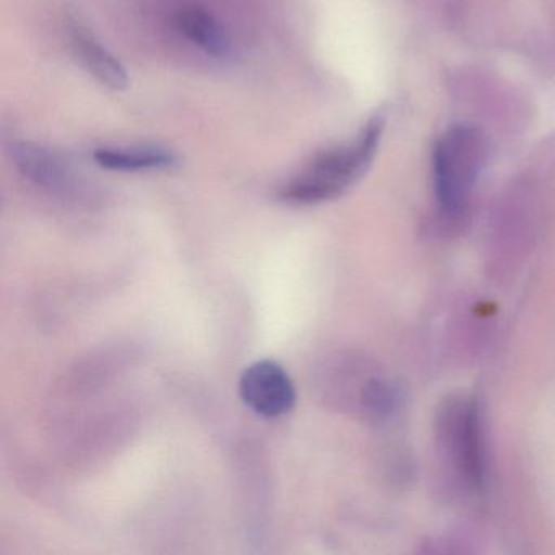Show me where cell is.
I'll return each instance as SVG.
<instances>
[{"instance_id":"obj_1","label":"cell","mask_w":555,"mask_h":555,"mask_svg":"<svg viewBox=\"0 0 555 555\" xmlns=\"http://www.w3.org/2000/svg\"><path fill=\"white\" fill-rule=\"evenodd\" d=\"M382 135V119L373 118L352 144L318 155L300 173L282 184L279 199L298 206L326 203L346 193L369 168Z\"/></svg>"},{"instance_id":"obj_2","label":"cell","mask_w":555,"mask_h":555,"mask_svg":"<svg viewBox=\"0 0 555 555\" xmlns=\"http://www.w3.org/2000/svg\"><path fill=\"white\" fill-rule=\"evenodd\" d=\"M477 139L466 128L448 132L435 152V190L447 212L463 209L476 173Z\"/></svg>"},{"instance_id":"obj_3","label":"cell","mask_w":555,"mask_h":555,"mask_svg":"<svg viewBox=\"0 0 555 555\" xmlns=\"http://www.w3.org/2000/svg\"><path fill=\"white\" fill-rule=\"evenodd\" d=\"M238 392L246 408L264 418L288 414L297 402L294 382L274 360H259L243 372Z\"/></svg>"},{"instance_id":"obj_4","label":"cell","mask_w":555,"mask_h":555,"mask_svg":"<svg viewBox=\"0 0 555 555\" xmlns=\"http://www.w3.org/2000/svg\"><path fill=\"white\" fill-rule=\"evenodd\" d=\"M444 425L461 473L474 487H479L483 479V460L480 415L476 402H457L451 405Z\"/></svg>"},{"instance_id":"obj_5","label":"cell","mask_w":555,"mask_h":555,"mask_svg":"<svg viewBox=\"0 0 555 555\" xmlns=\"http://www.w3.org/2000/svg\"><path fill=\"white\" fill-rule=\"evenodd\" d=\"M67 31L77 56L103 86L112 90H125L128 87L129 77L125 66L86 27L69 22Z\"/></svg>"},{"instance_id":"obj_6","label":"cell","mask_w":555,"mask_h":555,"mask_svg":"<svg viewBox=\"0 0 555 555\" xmlns=\"http://www.w3.org/2000/svg\"><path fill=\"white\" fill-rule=\"evenodd\" d=\"M175 27L194 47L217 60H227L233 54V44L222 25L201 8L188 5L175 14Z\"/></svg>"},{"instance_id":"obj_7","label":"cell","mask_w":555,"mask_h":555,"mask_svg":"<svg viewBox=\"0 0 555 555\" xmlns=\"http://www.w3.org/2000/svg\"><path fill=\"white\" fill-rule=\"evenodd\" d=\"M12 158L18 170L48 190L60 191L70 186L69 170L66 165L48 149L31 142H14L11 147Z\"/></svg>"},{"instance_id":"obj_8","label":"cell","mask_w":555,"mask_h":555,"mask_svg":"<svg viewBox=\"0 0 555 555\" xmlns=\"http://www.w3.org/2000/svg\"><path fill=\"white\" fill-rule=\"evenodd\" d=\"M96 164L113 171L165 170L173 168L178 158L165 149H99L93 152Z\"/></svg>"}]
</instances>
